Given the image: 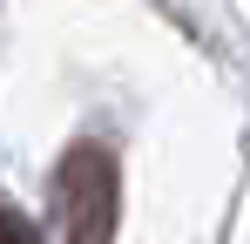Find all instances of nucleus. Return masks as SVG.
<instances>
[{"label":"nucleus","mask_w":250,"mask_h":244,"mask_svg":"<svg viewBox=\"0 0 250 244\" xmlns=\"http://www.w3.org/2000/svg\"><path fill=\"white\" fill-rule=\"evenodd\" d=\"M54 210H61V244H115L122 217V170L102 143H75L54 170Z\"/></svg>","instance_id":"1"},{"label":"nucleus","mask_w":250,"mask_h":244,"mask_svg":"<svg viewBox=\"0 0 250 244\" xmlns=\"http://www.w3.org/2000/svg\"><path fill=\"white\" fill-rule=\"evenodd\" d=\"M0 244H41V238H34V224H27L21 210H7V203H0Z\"/></svg>","instance_id":"2"}]
</instances>
